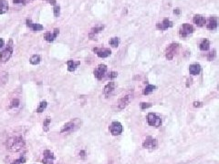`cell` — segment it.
Returning <instances> with one entry per match:
<instances>
[{"mask_svg":"<svg viewBox=\"0 0 219 164\" xmlns=\"http://www.w3.org/2000/svg\"><path fill=\"white\" fill-rule=\"evenodd\" d=\"M7 147L11 152H20L25 147V141L22 137H12L7 141Z\"/></svg>","mask_w":219,"mask_h":164,"instance_id":"cell-1","label":"cell"},{"mask_svg":"<svg viewBox=\"0 0 219 164\" xmlns=\"http://www.w3.org/2000/svg\"><path fill=\"white\" fill-rule=\"evenodd\" d=\"M81 120L78 118H73L71 119V121L67 122L63 128L61 129V133H71V132H74L76 130L80 129L81 127Z\"/></svg>","mask_w":219,"mask_h":164,"instance_id":"cell-2","label":"cell"},{"mask_svg":"<svg viewBox=\"0 0 219 164\" xmlns=\"http://www.w3.org/2000/svg\"><path fill=\"white\" fill-rule=\"evenodd\" d=\"M13 53V41L9 40V43L7 47H6L1 53H0V61L1 62H7L11 58Z\"/></svg>","mask_w":219,"mask_h":164,"instance_id":"cell-3","label":"cell"},{"mask_svg":"<svg viewBox=\"0 0 219 164\" xmlns=\"http://www.w3.org/2000/svg\"><path fill=\"white\" fill-rule=\"evenodd\" d=\"M180 47V45L178 43H172L168 47H166L165 50V57L168 60H172L173 58L176 55L178 52V49Z\"/></svg>","mask_w":219,"mask_h":164,"instance_id":"cell-4","label":"cell"},{"mask_svg":"<svg viewBox=\"0 0 219 164\" xmlns=\"http://www.w3.org/2000/svg\"><path fill=\"white\" fill-rule=\"evenodd\" d=\"M147 121H148V124L152 127H160L161 124H162V119L161 118L157 116L156 114L154 113H149L148 116H147Z\"/></svg>","mask_w":219,"mask_h":164,"instance_id":"cell-5","label":"cell"},{"mask_svg":"<svg viewBox=\"0 0 219 164\" xmlns=\"http://www.w3.org/2000/svg\"><path fill=\"white\" fill-rule=\"evenodd\" d=\"M195 28L192 25L190 24H182L179 29V35L182 37H186L189 35H191L194 32Z\"/></svg>","mask_w":219,"mask_h":164,"instance_id":"cell-6","label":"cell"},{"mask_svg":"<svg viewBox=\"0 0 219 164\" xmlns=\"http://www.w3.org/2000/svg\"><path fill=\"white\" fill-rule=\"evenodd\" d=\"M110 131L113 136H119L122 132V125L121 122L119 121H113L110 125Z\"/></svg>","mask_w":219,"mask_h":164,"instance_id":"cell-7","label":"cell"},{"mask_svg":"<svg viewBox=\"0 0 219 164\" xmlns=\"http://www.w3.org/2000/svg\"><path fill=\"white\" fill-rule=\"evenodd\" d=\"M106 71H107V66L104 65V64H100L97 68L94 70V72H93V73H94L95 78H96L97 80H100L104 77Z\"/></svg>","mask_w":219,"mask_h":164,"instance_id":"cell-8","label":"cell"},{"mask_svg":"<svg viewBox=\"0 0 219 164\" xmlns=\"http://www.w3.org/2000/svg\"><path fill=\"white\" fill-rule=\"evenodd\" d=\"M55 160V156L54 153L52 152L49 150H46L43 152V159H42V162L44 164H53Z\"/></svg>","mask_w":219,"mask_h":164,"instance_id":"cell-9","label":"cell"},{"mask_svg":"<svg viewBox=\"0 0 219 164\" xmlns=\"http://www.w3.org/2000/svg\"><path fill=\"white\" fill-rule=\"evenodd\" d=\"M158 145V142L155 139H153V137H147L145 141L143 142V147L145 149H155Z\"/></svg>","mask_w":219,"mask_h":164,"instance_id":"cell-10","label":"cell"},{"mask_svg":"<svg viewBox=\"0 0 219 164\" xmlns=\"http://www.w3.org/2000/svg\"><path fill=\"white\" fill-rule=\"evenodd\" d=\"M93 51L97 54V56L99 58H107L110 56L111 54V51L110 48H100V47H94L93 48Z\"/></svg>","mask_w":219,"mask_h":164,"instance_id":"cell-11","label":"cell"},{"mask_svg":"<svg viewBox=\"0 0 219 164\" xmlns=\"http://www.w3.org/2000/svg\"><path fill=\"white\" fill-rule=\"evenodd\" d=\"M218 17H211L208 19V22L207 24V29H209V30H215L218 27Z\"/></svg>","mask_w":219,"mask_h":164,"instance_id":"cell-12","label":"cell"},{"mask_svg":"<svg viewBox=\"0 0 219 164\" xmlns=\"http://www.w3.org/2000/svg\"><path fill=\"white\" fill-rule=\"evenodd\" d=\"M131 100H132V97H131V95H127V96L122 97V99L119 100V102H118V107H119V109H123L124 108H126L127 106L130 104Z\"/></svg>","mask_w":219,"mask_h":164,"instance_id":"cell-13","label":"cell"},{"mask_svg":"<svg viewBox=\"0 0 219 164\" xmlns=\"http://www.w3.org/2000/svg\"><path fill=\"white\" fill-rule=\"evenodd\" d=\"M173 27V22L169 20L168 18H164L162 23L156 24L157 29H160V30H166V29H168L169 27Z\"/></svg>","mask_w":219,"mask_h":164,"instance_id":"cell-14","label":"cell"},{"mask_svg":"<svg viewBox=\"0 0 219 164\" xmlns=\"http://www.w3.org/2000/svg\"><path fill=\"white\" fill-rule=\"evenodd\" d=\"M26 23H27V26L29 28H31L33 31H41V30H43V28H44V27H43L42 25L33 23L29 18H27V19L26 20Z\"/></svg>","mask_w":219,"mask_h":164,"instance_id":"cell-15","label":"cell"},{"mask_svg":"<svg viewBox=\"0 0 219 164\" xmlns=\"http://www.w3.org/2000/svg\"><path fill=\"white\" fill-rule=\"evenodd\" d=\"M59 33H60L59 28H55L54 31H53L52 33H51V32H47V33L44 35V37H45V39H46L47 41L52 42V41H54V39L59 36Z\"/></svg>","mask_w":219,"mask_h":164,"instance_id":"cell-16","label":"cell"},{"mask_svg":"<svg viewBox=\"0 0 219 164\" xmlns=\"http://www.w3.org/2000/svg\"><path fill=\"white\" fill-rule=\"evenodd\" d=\"M193 21H194V23L197 27H204L205 24L207 23L206 18L203 16H201V15H195V17H194V18H193Z\"/></svg>","mask_w":219,"mask_h":164,"instance_id":"cell-17","label":"cell"},{"mask_svg":"<svg viewBox=\"0 0 219 164\" xmlns=\"http://www.w3.org/2000/svg\"><path fill=\"white\" fill-rule=\"evenodd\" d=\"M80 65V61H75L72 59H70L67 61V66H68V70L70 72H73V71L76 70V69Z\"/></svg>","mask_w":219,"mask_h":164,"instance_id":"cell-18","label":"cell"},{"mask_svg":"<svg viewBox=\"0 0 219 164\" xmlns=\"http://www.w3.org/2000/svg\"><path fill=\"white\" fill-rule=\"evenodd\" d=\"M115 86H116V85H115V82H109V83L105 86V88H104V95H105L106 97L110 96L111 93L113 92L114 89H115Z\"/></svg>","mask_w":219,"mask_h":164,"instance_id":"cell-19","label":"cell"},{"mask_svg":"<svg viewBox=\"0 0 219 164\" xmlns=\"http://www.w3.org/2000/svg\"><path fill=\"white\" fill-rule=\"evenodd\" d=\"M103 28H104L103 26H100V27H93V28L90 30V35H89L90 38V39H93V40H96V39H97V38H96V35H97L99 32L102 31Z\"/></svg>","mask_w":219,"mask_h":164,"instance_id":"cell-20","label":"cell"},{"mask_svg":"<svg viewBox=\"0 0 219 164\" xmlns=\"http://www.w3.org/2000/svg\"><path fill=\"white\" fill-rule=\"evenodd\" d=\"M201 71V66L199 64H192L189 67V72L191 75H198Z\"/></svg>","mask_w":219,"mask_h":164,"instance_id":"cell-21","label":"cell"},{"mask_svg":"<svg viewBox=\"0 0 219 164\" xmlns=\"http://www.w3.org/2000/svg\"><path fill=\"white\" fill-rule=\"evenodd\" d=\"M9 6L7 0H0V15L5 14L8 11Z\"/></svg>","mask_w":219,"mask_h":164,"instance_id":"cell-22","label":"cell"},{"mask_svg":"<svg viewBox=\"0 0 219 164\" xmlns=\"http://www.w3.org/2000/svg\"><path fill=\"white\" fill-rule=\"evenodd\" d=\"M199 47H200V49H201V50H203V51H207V50L209 49V47H210V41H209L208 39H204V40L200 43V46H199Z\"/></svg>","mask_w":219,"mask_h":164,"instance_id":"cell-23","label":"cell"},{"mask_svg":"<svg viewBox=\"0 0 219 164\" xmlns=\"http://www.w3.org/2000/svg\"><path fill=\"white\" fill-rule=\"evenodd\" d=\"M40 61H41V58H40L39 55H33L29 59V62L32 65H37V64L40 63Z\"/></svg>","mask_w":219,"mask_h":164,"instance_id":"cell-24","label":"cell"},{"mask_svg":"<svg viewBox=\"0 0 219 164\" xmlns=\"http://www.w3.org/2000/svg\"><path fill=\"white\" fill-rule=\"evenodd\" d=\"M47 106H48L47 101H41V102L39 103L38 107H37V109H36V112H37V113H41V112H43V111H44V109L47 108Z\"/></svg>","mask_w":219,"mask_h":164,"instance_id":"cell-25","label":"cell"},{"mask_svg":"<svg viewBox=\"0 0 219 164\" xmlns=\"http://www.w3.org/2000/svg\"><path fill=\"white\" fill-rule=\"evenodd\" d=\"M50 122H51V118L49 117H47L45 118L44 122H43V129L44 131H49V125H50Z\"/></svg>","mask_w":219,"mask_h":164,"instance_id":"cell-26","label":"cell"},{"mask_svg":"<svg viewBox=\"0 0 219 164\" xmlns=\"http://www.w3.org/2000/svg\"><path fill=\"white\" fill-rule=\"evenodd\" d=\"M120 44V39L119 37H111L110 40V45L113 47H117Z\"/></svg>","mask_w":219,"mask_h":164,"instance_id":"cell-27","label":"cell"},{"mask_svg":"<svg viewBox=\"0 0 219 164\" xmlns=\"http://www.w3.org/2000/svg\"><path fill=\"white\" fill-rule=\"evenodd\" d=\"M8 80V76L7 73H3L2 75H0V86H4Z\"/></svg>","mask_w":219,"mask_h":164,"instance_id":"cell-28","label":"cell"},{"mask_svg":"<svg viewBox=\"0 0 219 164\" xmlns=\"http://www.w3.org/2000/svg\"><path fill=\"white\" fill-rule=\"evenodd\" d=\"M155 89H156L155 86H153V85H148L144 89V95H148V94H150L151 92H153Z\"/></svg>","mask_w":219,"mask_h":164,"instance_id":"cell-29","label":"cell"},{"mask_svg":"<svg viewBox=\"0 0 219 164\" xmlns=\"http://www.w3.org/2000/svg\"><path fill=\"white\" fill-rule=\"evenodd\" d=\"M217 51H216V49H213L211 52H209L208 53V55H207V59L209 60V61H212V60H214L215 59V58H216V56H217V53H216Z\"/></svg>","mask_w":219,"mask_h":164,"instance_id":"cell-30","label":"cell"},{"mask_svg":"<svg viewBox=\"0 0 219 164\" xmlns=\"http://www.w3.org/2000/svg\"><path fill=\"white\" fill-rule=\"evenodd\" d=\"M33 0H13V3L15 5H26L27 3H30Z\"/></svg>","mask_w":219,"mask_h":164,"instance_id":"cell-31","label":"cell"},{"mask_svg":"<svg viewBox=\"0 0 219 164\" xmlns=\"http://www.w3.org/2000/svg\"><path fill=\"white\" fill-rule=\"evenodd\" d=\"M53 12H54V16H55L56 17H58L60 16V13H61V7H60V6H58V5L54 6Z\"/></svg>","mask_w":219,"mask_h":164,"instance_id":"cell-32","label":"cell"},{"mask_svg":"<svg viewBox=\"0 0 219 164\" xmlns=\"http://www.w3.org/2000/svg\"><path fill=\"white\" fill-rule=\"evenodd\" d=\"M25 162H26V159H25L24 157H20L19 159L15 160L13 162H11V164H23Z\"/></svg>","mask_w":219,"mask_h":164,"instance_id":"cell-33","label":"cell"},{"mask_svg":"<svg viewBox=\"0 0 219 164\" xmlns=\"http://www.w3.org/2000/svg\"><path fill=\"white\" fill-rule=\"evenodd\" d=\"M18 106H19V100L17 99H13L12 101H11V103H10V108H17Z\"/></svg>","mask_w":219,"mask_h":164,"instance_id":"cell-34","label":"cell"},{"mask_svg":"<svg viewBox=\"0 0 219 164\" xmlns=\"http://www.w3.org/2000/svg\"><path fill=\"white\" fill-rule=\"evenodd\" d=\"M140 107H141L142 109H148V108H151L152 104L151 103H146V102H142L140 104Z\"/></svg>","mask_w":219,"mask_h":164,"instance_id":"cell-35","label":"cell"},{"mask_svg":"<svg viewBox=\"0 0 219 164\" xmlns=\"http://www.w3.org/2000/svg\"><path fill=\"white\" fill-rule=\"evenodd\" d=\"M80 159H82V160H85L86 158H87V153H86L85 150H81V151L80 152Z\"/></svg>","mask_w":219,"mask_h":164,"instance_id":"cell-36","label":"cell"},{"mask_svg":"<svg viewBox=\"0 0 219 164\" xmlns=\"http://www.w3.org/2000/svg\"><path fill=\"white\" fill-rule=\"evenodd\" d=\"M117 72H114V71H111V72H110L109 73V79H114V78H116L117 77Z\"/></svg>","mask_w":219,"mask_h":164,"instance_id":"cell-37","label":"cell"},{"mask_svg":"<svg viewBox=\"0 0 219 164\" xmlns=\"http://www.w3.org/2000/svg\"><path fill=\"white\" fill-rule=\"evenodd\" d=\"M202 106H203V103L200 102V101H195L194 102V107H195V108H200Z\"/></svg>","mask_w":219,"mask_h":164,"instance_id":"cell-38","label":"cell"},{"mask_svg":"<svg viewBox=\"0 0 219 164\" xmlns=\"http://www.w3.org/2000/svg\"><path fill=\"white\" fill-rule=\"evenodd\" d=\"M173 13H174L175 15H180V14H181V10H180V8H175V9L173 10Z\"/></svg>","mask_w":219,"mask_h":164,"instance_id":"cell-39","label":"cell"},{"mask_svg":"<svg viewBox=\"0 0 219 164\" xmlns=\"http://www.w3.org/2000/svg\"><path fill=\"white\" fill-rule=\"evenodd\" d=\"M46 1H48L49 4H51V5H53V6H56V5H57V3H56L55 0H46Z\"/></svg>","mask_w":219,"mask_h":164,"instance_id":"cell-40","label":"cell"},{"mask_svg":"<svg viewBox=\"0 0 219 164\" xmlns=\"http://www.w3.org/2000/svg\"><path fill=\"white\" fill-rule=\"evenodd\" d=\"M4 44H5V41H4V39H3V38H0V48H1V47H3Z\"/></svg>","mask_w":219,"mask_h":164,"instance_id":"cell-41","label":"cell"}]
</instances>
